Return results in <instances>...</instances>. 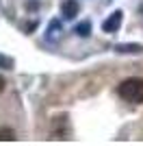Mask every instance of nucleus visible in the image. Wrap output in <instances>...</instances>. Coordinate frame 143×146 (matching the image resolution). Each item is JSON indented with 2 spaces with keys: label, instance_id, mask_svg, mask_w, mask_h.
I'll use <instances>...</instances> for the list:
<instances>
[{
  "label": "nucleus",
  "instance_id": "1",
  "mask_svg": "<svg viewBox=\"0 0 143 146\" xmlns=\"http://www.w3.org/2000/svg\"><path fill=\"white\" fill-rule=\"evenodd\" d=\"M117 94L121 100L130 105H141L143 103V79H137V76H132V79H126L119 83L117 87Z\"/></svg>",
  "mask_w": 143,
  "mask_h": 146
},
{
  "label": "nucleus",
  "instance_id": "2",
  "mask_svg": "<svg viewBox=\"0 0 143 146\" xmlns=\"http://www.w3.org/2000/svg\"><path fill=\"white\" fill-rule=\"evenodd\" d=\"M52 133L56 135L59 140H67V137H70V122H67V116L54 118V124H52Z\"/></svg>",
  "mask_w": 143,
  "mask_h": 146
},
{
  "label": "nucleus",
  "instance_id": "3",
  "mask_svg": "<svg viewBox=\"0 0 143 146\" xmlns=\"http://www.w3.org/2000/svg\"><path fill=\"white\" fill-rule=\"evenodd\" d=\"M121 20H124V13H121V11H115L113 15H108V20H104L102 31H104V33H117L119 26H121Z\"/></svg>",
  "mask_w": 143,
  "mask_h": 146
},
{
  "label": "nucleus",
  "instance_id": "4",
  "mask_svg": "<svg viewBox=\"0 0 143 146\" xmlns=\"http://www.w3.org/2000/svg\"><path fill=\"white\" fill-rule=\"evenodd\" d=\"M61 13H63V18H65V20H72L78 13V2H76V0H65V2L61 5Z\"/></svg>",
  "mask_w": 143,
  "mask_h": 146
},
{
  "label": "nucleus",
  "instance_id": "5",
  "mask_svg": "<svg viewBox=\"0 0 143 146\" xmlns=\"http://www.w3.org/2000/svg\"><path fill=\"white\" fill-rule=\"evenodd\" d=\"M115 50L117 52H141V46H137V44H119V46H115Z\"/></svg>",
  "mask_w": 143,
  "mask_h": 146
},
{
  "label": "nucleus",
  "instance_id": "6",
  "mask_svg": "<svg viewBox=\"0 0 143 146\" xmlns=\"http://www.w3.org/2000/svg\"><path fill=\"white\" fill-rule=\"evenodd\" d=\"M76 33L80 37H87V35H91V22H80V24L76 26Z\"/></svg>",
  "mask_w": 143,
  "mask_h": 146
},
{
  "label": "nucleus",
  "instance_id": "7",
  "mask_svg": "<svg viewBox=\"0 0 143 146\" xmlns=\"http://www.w3.org/2000/svg\"><path fill=\"white\" fill-rule=\"evenodd\" d=\"M13 140H15L13 129H0V142H13Z\"/></svg>",
  "mask_w": 143,
  "mask_h": 146
},
{
  "label": "nucleus",
  "instance_id": "8",
  "mask_svg": "<svg viewBox=\"0 0 143 146\" xmlns=\"http://www.w3.org/2000/svg\"><path fill=\"white\" fill-rule=\"evenodd\" d=\"M0 68H13V59L11 57H5V55H0Z\"/></svg>",
  "mask_w": 143,
  "mask_h": 146
},
{
  "label": "nucleus",
  "instance_id": "9",
  "mask_svg": "<svg viewBox=\"0 0 143 146\" xmlns=\"http://www.w3.org/2000/svg\"><path fill=\"white\" fill-rule=\"evenodd\" d=\"M5 85H7V83H5V79L0 76V92H5Z\"/></svg>",
  "mask_w": 143,
  "mask_h": 146
}]
</instances>
